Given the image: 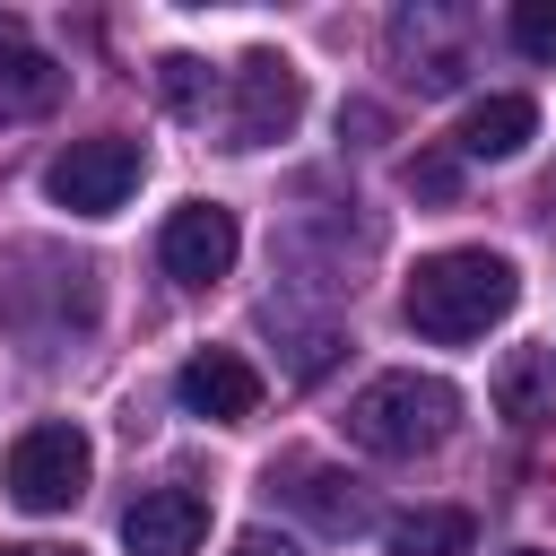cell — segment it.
Returning a JSON list of instances; mask_svg holds the SVG:
<instances>
[{
	"label": "cell",
	"mask_w": 556,
	"mask_h": 556,
	"mask_svg": "<svg viewBox=\"0 0 556 556\" xmlns=\"http://www.w3.org/2000/svg\"><path fill=\"white\" fill-rule=\"evenodd\" d=\"M174 391H182V408L208 417V426H243V417L261 408V374H252L235 348H200V356L174 374Z\"/></svg>",
	"instance_id": "cell-8"
},
{
	"label": "cell",
	"mask_w": 556,
	"mask_h": 556,
	"mask_svg": "<svg viewBox=\"0 0 556 556\" xmlns=\"http://www.w3.org/2000/svg\"><path fill=\"white\" fill-rule=\"evenodd\" d=\"M513 295H521L513 261H495V252H426L408 269V287H400V313H408L417 339L460 348V339H486L513 313Z\"/></svg>",
	"instance_id": "cell-1"
},
{
	"label": "cell",
	"mask_w": 556,
	"mask_h": 556,
	"mask_svg": "<svg viewBox=\"0 0 556 556\" xmlns=\"http://www.w3.org/2000/svg\"><path fill=\"white\" fill-rule=\"evenodd\" d=\"M530 130H539V104H530V96H478V104L460 113L452 148H460L469 165H504V156L530 148Z\"/></svg>",
	"instance_id": "cell-10"
},
{
	"label": "cell",
	"mask_w": 556,
	"mask_h": 556,
	"mask_svg": "<svg viewBox=\"0 0 556 556\" xmlns=\"http://www.w3.org/2000/svg\"><path fill=\"white\" fill-rule=\"evenodd\" d=\"M156 96H165V113H200V104H208V61L165 52V61H156Z\"/></svg>",
	"instance_id": "cell-14"
},
{
	"label": "cell",
	"mask_w": 556,
	"mask_h": 556,
	"mask_svg": "<svg viewBox=\"0 0 556 556\" xmlns=\"http://www.w3.org/2000/svg\"><path fill=\"white\" fill-rule=\"evenodd\" d=\"M513 556H547V547H513Z\"/></svg>",
	"instance_id": "cell-20"
},
{
	"label": "cell",
	"mask_w": 556,
	"mask_h": 556,
	"mask_svg": "<svg viewBox=\"0 0 556 556\" xmlns=\"http://www.w3.org/2000/svg\"><path fill=\"white\" fill-rule=\"evenodd\" d=\"M235 556H304V547H295V539H278V530H243V539H235Z\"/></svg>",
	"instance_id": "cell-18"
},
{
	"label": "cell",
	"mask_w": 556,
	"mask_h": 556,
	"mask_svg": "<svg viewBox=\"0 0 556 556\" xmlns=\"http://www.w3.org/2000/svg\"><path fill=\"white\" fill-rule=\"evenodd\" d=\"M495 417L504 426H547L556 417V348H513L495 365Z\"/></svg>",
	"instance_id": "cell-11"
},
{
	"label": "cell",
	"mask_w": 556,
	"mask_h": 556,
	"mask_svg": "<svg viewBox=\"0 0 556 556\" xmlns=\"http://www.w3.org/2000/svg\"><path fill=\"white\" fill-rule=\"evenodd\" d=\"M504 35H513V43L530 52V61H556V0H513Z\"/></svg>",
	"instance_id": "cell-16"
},
{
	"label": "cell",
	"mask_w": 556,
	"mask_h": 556,
	"mask_svg": "<svg viewBox=\"0 0 556 556\" xmlns=\"http://www.w3.org/2000/svg\"><path fill=\"white\" fill-rule=\"evenodd\" d=\"M295 113H304V78L287 70V52H243L226 139H235V148H269V139H287V130H295Z\"/></svg>",
	"instance_id": "cell-5"
},
{
	"label": "cell",
	"mask_w": 556,
	"mask_h": 556,
	"mask_svg": "<svg viewBox=\"0 0 556 556\" xmlns=\"http://www.w3.org/2000/svg\"><path fill=\"white\" fill-rule=\"evenodd\" d=\"M208 539V495L200 486H139L122 513V547L130 556H191Z\"/></svg>",
	"instance_id": "cell-7"
},
{
	"label": "cell",
	"mask_w": 556,
	"mask_h": 556,
	"mask_svg": "<svg viewBox=\"0 0 556 556\" xmlns=\"http://www.w3.org/2000/svg\"><path fill=\"white\" fill-rule=\"evenodd\" d=\"M0 556H78V547H43V539H26V547H0Z\"/></svg>",
	"instance_id": "cell-19"
},
{
	"label": "cell",
	"mask_w": 556,
	"mask_h": 556,
	"mask_svg": "<svg viewBox=\"0 0 556 556\" xmlns=\"http://www.w3.org/2000/svg\"><path fill=\"white\" fill-rule=\"evenodd\" d=\"M460 426V391L443 374H374L348 400V443L374 460H417Z\"/></svg>",
	"instance_id": "cell-2"
},
{
	"label": "cell",
	"mask_w": 556,
	"mask_h": 556,
	"mask_svg": "<svg viewBox=\"0 0 556 556\" xmlns=\"http://www.w3.org/2000/svg\"><path fill=\"white\" fill-rule=\"evenodd\" d=\"M139 139H70L52 165H43V191L61 200V208H78V217H113L130 191H139Z\"/></svg>",
	"instance_id": "cell-4"
},
{
	"label": "cell",
	"mask_w": 556,
	"mask_h": 556,
	"mask_svg": "<svg viewBox=\"0 0 556 556\" xmlns=\"http://www.w3.org/2000/svg\"><path fill=\"white\" fill-rule=\"evenodd\" d=\"M295 504H304L321 530H365V495H356V478H339V469H304Z\"/></svg>",
	"instance_id": "cell-13"
},
{
	"label": "cell",
	"mask_w": 556,
	"mask_h": 556,
	"mask_svg": "<svg viewBox=\"0 0 556 556\" xmlns=\"http://www.w3.org/2000/svg\"><path fill=\"white\" fill-rule=\"evenodd\" d=\"M469 539H478V521L460 504H408V513L382 521V547L391 556H469Z\"/></svg>",
	"instance_id": "cell-12"
},
{
	"label": "cell",
	"mask_w": 556,
	"mask_h": 556,
	"mask_svg": "<svg viewBox=\"0 0 556 556\" xmlns=\"http://www.w3.org/2000/svg\"><path fill=\"white\" fill-rule=\"evenodd\" d=\"M87 469H96V443L78 434V426H26L17 443H9V504H26V513H70L78 495H87Z\"/></svg>",
	"instance_id": "cell-3"
},
{
	"label": "cell",
	"mask_w": 556,
	"mask_h": 556,
	"mask_svg": "<svg viewBox=\"0 0 556 556\" xmlns=\"http://www.w3.org/2000/svg\"><path fill=\"white\" fill-rule=\"evenodd\" d=\"M235 252H243V235H235V208H217V200L174 208V217H165V235H156V261H165V278H182V287L226 278V269H235Z\"/></svg>",
	"instance_id": "cell-6"
},
{
	"label": "cell",
	"mask_w": 556,
	"mask_h": 556,
	"mask_svg": "<svg viewBox=\"0 0 556 556\" xmlns=\"http://www.w3.org/2000/svg\"><path fill=\"white\" fill-rule=\"evenodd\" d=\"M61 96H70V70L43 61V52H26V26L0 17V122H35V113H52Z\"/></svg>",
	"instance_id": "cell-9"
},
{
	"label": "cell",
	"mask_w": 556,
	"mask_h": 556,
	"mask_svg": "<svg viewBox=\"0 0 556 556\" xmlns=\"http://www.w3.org/2000/svg\"><path fill=\"white\" fill-rule=\"evenodd\" d=\"M408 182H417V191H434V200H452V182H460V165H452V156H426V165H417Z\"/></svg>",
	"instance_id": "cell-17"
},
{
	"label": "cell",
	"mask_w": 556,
	"mask_h": 556,
	"mask_svg": "<svg viewBox=\"0 0 556 556\" xmlns=\"http://www.w3.org/2000/svg\"><path fill=\"white\" fill-rule=\"evenodd\" d=\"M417 35H426V9H408V17L391 26V43H417ZM408 78H417L426 96H443V87H460V52H426V61L408 70Z\"/></svg>",
	"instance_id": "cell-15"
}]
</instances>
